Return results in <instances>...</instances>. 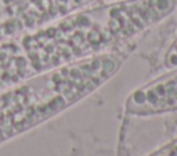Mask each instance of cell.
I'll return each mask as SVG.
<instances>
[{"label": "cell", "instance_id": "cell-3", "mask_svg": "<svg viewBox=\"0 0 177 156\" xmlns=\"http://www.w3.org/2000/svg\"><path fill=\"white\" fill-rule=\"evenodd\" d=\"M163 65H165L166 69H170V70L177 68V37L174 39V42L170 44V47L165 54Z\"/></svg>", "mask_w": 177, "mask_h": 156}, {"label": "cell", "instance_id": "cell-1", "mask_svg": "<svg viewBox=\"0 0 177 156\" xmlns=\"http://www.w3.org/2000/svg\"><path fill=\"white\" fill-rule=\"evenodd\" d=\"M98 2L101 0H0V43Z\"/></svg>", "mask_w": 177, "mask_h": 156}, {"label": "cell", "instance_id": "cell-4", "mask_svg": "<svg viewBox=\"0 0 177 156\" xmlns=\"http://www.w3.org/2000/svg\"><path fill=\"white\" fill-rule=\"evenodd\" d=\"M148 156H177V138L154 151Z\"/></svg>", "mask_w": 177, "mask_h": 156}, {"label": "cell", "instance_id": "cell-2", "mask_svg": "<svg viewBox=\"0 0 177 156\" xmlns=\"http://www.w3.org/2000/svg\"><path fill=\"white\" fill-rule=\"evenodd\" d=\"M126 111L137 116L177 111V68L133 91L126 101Z\"/></svg>", "mask_w": 177, "mask_h": 156}, {"label": "cell", "instance_id": "cell-5", "mask_svg": "<svg viewBox=\"0 0 177 156\" xmlns=\"http://www.w3.org/2000/svg\"><path fill=\"white\" fill-rule=\"evenodd\" d=\"M176 8H177V0H176Z\"/></svg>", "mask_w": 177, "mask_h": 156}]
</instances>
